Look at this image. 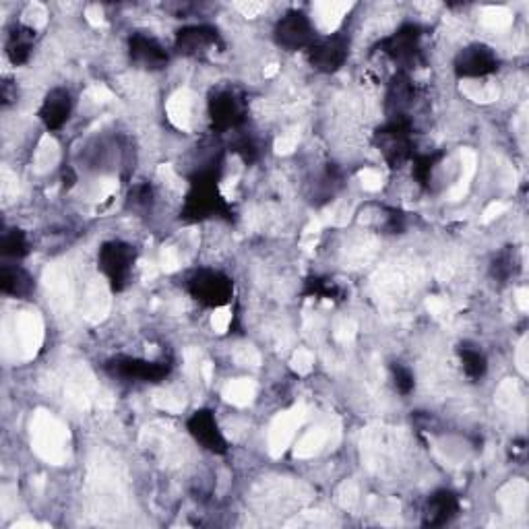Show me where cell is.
<instances>
[{"instance_id":"cell-16","label":"cell","mask_w":529,"mask_h":529,"mask_svg":"<svg viewBox=\"0 0 529 529\" xmlns=\"http://www.w3.org/2000/svg\"><path fill=\"white\" fill-rule=\"evenodd\" d=\"M391 372H393V385L401 395H410L416 389V375L412 372V368L395 364Z\"/></svg>"},{"instance_id":"cell-15","label":"cell","mask_w":529,"mask_h":529,"mask_svg":"<svg viewBox=\"0 0 529 529\" xmlns=\"http://www.w3.org/2000/svg\"><path fill=\"white\" fill-rule=\"evenodd\" d=\"M459 362H461L463 375L468 377L470 381H480L488 370L486 356L480 350H476L474 346L459 348Z\"/></svg>"},{"instance_id":"cell-9","label":"cell","mask_w":529,"mask_h":529,"mask_svg":"<svg viewBox=\"0 0 529 529\" xmlns=\"http://www.w3.org/2000/svg\"><path fill=\"white\" fill-rule=\"evenodd\" d=\"M129 56L137 69H143L147 73L162 71L170 60L166 46L155 36L147 34V31H137V34L129 38Z\"/></svg>"},{"instance_id":"cell-12","label":"cell","mask_w":529,"mask_h":529,"mask_svg":"<svg viewBox=\"0 0 529 529\" xmlns=\"http://www.w3.org/2000/svg\"><path fill=\"white\" fill-rule=\"evenodd\" d=\"M0 292L15 300L29 298L36 292V277L19 263H5L0 267Z\"/></svg>"},{"instance_id":"cell-6","label":"cell","mask_w":529,"mask_h":529,"mask_svg":"<svg viewBox=\"0 0 529 529\" xmlns=\"http://www.w3.org/2000/svg\"><path fill=\"white\" fill-rule=\"evenodd\" d=\"M453 71L465 81H484L499 71V54L494 52V48L480 42L468 44L455 54Z\"/></svg>"},{"instance_id":"cell-7","label":"cell","mask_w":529,"mask_h":529,"mask_svg":"<svg viewBox=\"0 0 529 529\" xmlns=\"http://www.w3.org/2000/svg\"><path fill=\"white\" fill-rule=\"evenodd\" d=\"M75 110V100L67 87H52L40 104L38 120L48 133H58L69 124Z\"/></svg>"},{"instance_id":"cell-8","label":"cell","mask_w":529,"mask_h":529,"mask_svg":"<svg viewBox=\"0 0 529 529\" xmlns=\"http://www.w3.org/2000/svg\"><path fill=\"white\" fill-rule=\"evenodd\" d=\"M217 44H220V31H217L213 25H205V23L186 25L178 29L174 36L176 52L186 58H201L213 52Z\"/></svg>"},{"instance_id":"cell-10","label":"cell","mask_w":529,"mask_h":529,"mask_svg":"<svg viewBox=\"0 0 529 529\" xmlns=\"http://www.w3.org/2000/svg\"><path fill=\"white\" fill-rule=\"evenodd\" d=\"M186 428H189V434L197 445H201V449L213 455H224L228 451L226 434L220 428V422H217L213 412L197 410L189 420H186Z\"/></svg>"},{"instance_id":"cell-1","label":"cell","mask_w":529,"mask_h":529,"mask_svg":"<svg viewBox=\"0 0 529 529\" xmlns=\"http://www.w3.org/2000/svg\"><path fill=\"white\" fill-rule=\"evenodd\" d=\"M184 288L195 302L215 310L226 308L234 296L232 277L215 267L195 269L189 277H186Z\"/></svg>"},{"instance_id":"cell-13","label":"cell","mask_w":529,"mask_h":529,"mask_svg":"<svg viewBox=\"0 0 529 529\" xmlns=\"http://www.w3.org/2000/svg\"><path fill=\"white\" fill-rule=\"evenodd\" d=\"M457 513H459L457 494L447 488L434 490L426 501L424 523L426 525H447L453 517H457Z\"/></svg>"},{"instance_id":"cell-3","label":"cell","mask_w":529,"mask_h":529,"mask_svg":"<svg viewBox=\"0 0 529 529\" xmlns=\"http://www.w3.org/2000/svg\"><path fill=\"white\" fill-rule=\"evenodd\" d=\"M135 263V246L124 240H108L98 251V269L104 275L106 284L116 292L129 286Z\"/></svg>"},{"instance_id":"cell-2","label":"cell","mask_w":529,"mask_h":529,"mask_svg":"<svg viewBox=\"0 0 529 529\" xmlns=\"http://www.w3.org/2000/svg\"><path fill=\"white\" fill-rule=\"evenodd\" d=\"M271 38L275 46L282 48L284 52H306L319 38V34L313 17L294 9L286 11L282 17H277Z\"/></svg>"},{"instance_id":"cell-4","label":"cell","mask_w":529,"mask_h":529,"mask_svg":"<svg viewBox=\"0 0 529 529\" xmlns=\"http://www.w3.org/2000/svg\"><path fill=\"white\" fill-rule=\"evenodd\" d=\"M350 48H352V38L346 34V31L337 29L333 34H327L325 38L319 36L304 54L308 65L317 73L333 75L344 69L350 58Z\"/></svg>"},{"instance_id":"cell-14","label":"cell","mask_w":529,"mask_h":529,"mask_svg":"<svg viewBox=\"0 0 529 529\" xmlns=\"http://www.w3.org/2000/svg\"><path fill=\"white\" fill-rule=\"evenodd\" d=\"M31 251V242L27 238V232L21 228H11L5 230L0 236V253L5 257V263H19L25 259Z\"/></svg>"},{"instance_id":"cell-11","label":"cell","mask_w":529,"mask_h":529,"mask_svg":"<svg viewBox=\"0 0 529 529\" xmlns=\"http://www.w3.org/2000/svg\"><path fill=\"white\" fill-rule=\"evenodd\" d=\"M38 31L34 25L29 23H13V27L7 31L5 40V56L13 67H23L34 56Z\"/></svg>"},{"instance_id":"cell-5","label":"cell","mask_w":529,"mask_h":529,"mask_svg":"<svg viewBox=\"0 0 529 529\" xmlns=\"http://www.w3.org/2000/svg\"><path fill=\"white\" fill-rule=\"evenodd\" d=\"M207 118L213 131L232 133L246 120L244 100L234 89H217L207 100Z\"/></svg>"}]
</instances>
